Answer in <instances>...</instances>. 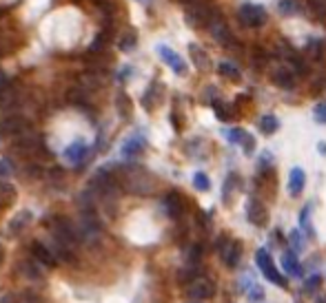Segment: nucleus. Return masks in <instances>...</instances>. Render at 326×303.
<instances>
[{"instance_id": "1", "label": "nucleus", "mask_w": 326, "mask_h": 303, "mask_svg": "<svg viewBox=\"0 0 326 303\" xmlns=\"http://www.w3.org/2000/svg\"><path fill=\"white\" fill-rule=\"evenodd\" d=\"M209 29H211V33H213V38L218 40V44H222L224 49H235V38H233V33H231V29L229 25H226V20H224V16L220 14V9H213V14H211V18H209Z\"/></svg>"}, {"instance_id": "2", "label": "nucleus", "mask_w": 326, "mask_h": 303, "mask_svg": "<svg viewBox=\"0 0 326 303\" xmlns=\"http://www.w3.org/2000/svg\"><path fill=\"white\" fill-rule=\"evenodd\" d=\"M213 9L215 7H211V5L205 3V0H191V3H186L184 18L191 27H207Z\"/></svg>"}, {"instance_id": "3", "label": "nucleus", "mask_w": 326, "mask_h": 303, "mask_svg": "<svg viewBox=\"0 0 326 303\" xmlns=\"http://www.w3.org/2000/svg\"><path fill=\"white\" fill-rule=\"evenodd\" d=\"M255 264H258V268L262 270V275H264L266 279H269L271 283L279 285V288H287V279H284L279 272L275 270V264H273V257L269 255V250L266 248H260L258 252H255Z\"/></svg>"}, {"instance_id": "4", "label": "nucleus", "mask_w": 326, "mask_h": 303, "mask_svg": "<svg viewBox=\"0 0 326 303\" xmlns=\"http://www.w3.org/2000/svg\"><path fill=\"white\" fill-rule=\"evenodd\" d=\"M237 18H240V25L249 27V29H258L264 25L266 20V9L262 5H251L244 3L240 9H237Z\"/></svg>"}, {"instance_id": "5", "label": "nucleus", "mask_w": 326, "mask_h": 303, "mask_svg": "<svg viewBox=\"0 0 326 303\" xmlns=\"http://www.w3.org/2000/svg\"><path fill=\"white\" fill-rule=\"evenodd\" d=\"M54 239L58 241H65L69 246H75L80 241V232L73 228V224L67 217H56L54 219Z\"/></svg>"}, {"instance_id": "6", "label": "nucleus", "mask_w": 326, "mask_h": 303, "mask_svg": "<svg viewBox=\"0 0 326 303\" xmlns=\"http://www.w3.org/2000/svg\"><path fill=\"white\" fill-rule=\"evenodd\" d=\"M215 294V283L211 281V279H193L189 285V296L193 301H205V299H211V296Z\"/></svg>"}, {"instance_id": "7", "label": "nucleus", "mask_w": 326, "mask_h": 303, "mask_svg": "<svg viewBox=\"0 0 326 303\" xmlns=\"http://www.w3.org/2000/svg\"><path fill=\"white\" fill-rule=\"evenodd\" d=\"M29 131V124L25 118L20 115H7V118L0 120V135H20V133Z\"/></svg>"}, {"instance_id": "8", "label": "nucleus", "mask_w": 326, "mask_h": 303, "mask_svg": "<svg viewBox=\"0 0 326 303\" xmlns=\"http://www.w3.org/2000/svg\"><path fill=\"white\" fill-rule=\"evenodd\" d=\"M14 146L22 155H31V153H36L43 144H40V139H38L36 133L25 131V133H20V135H16V144H14Z\"/></svg>"}, {"instance_id": "9", "label": "nucleus", "mask_w": 326, "mask_h": 303, "mask_svg": "<svg viewBox=\"0 0 326 303\" xmlns=\"http://www.w3.org/2000/svg\"><path fill=\"white\" fill-rule=\"evenodd\" d=\"M162 206H165V213L171 219H180L182 217V213H184V199H182V195L180 193H176V190H171V193L165 195Z\"/></svg>"}, {"instance_id": "10", "label": "nucleus", "mask_w": 326, "mask_h": 303, "mask_svg": "<svg viewBox=\"0 0 326 303\" xmlns=\"http://www.w3.org/2000/svg\"><path fill=\"white\" fill-rule=\"evenodd\" d=\"M31 255H33V261L40 266H45V268H54L58 264V259H56V255L51 252L49 248L45 246V243H40V241H33L31 243Z\"/></svg>"}, {"instance_id": "11", "label": "nucleus", "mask_w": 326, "mask_h": 303, "mask_svg": "<svg viewBox=\"0 0 326 303\" xmlns=\"http://www.w3.org/2000/svg\"><path fill=\"white\" fill-rule=\"evenodd\" d=\"M158 54H160V58H162V60H165L167 65L171 67V69H173V71H176V73H180V75H182V73L186 71V65H184V60H182V58H180V56H178V54H176V51H173V49H169L167 44H160V46H158Z\"/></svg>"}, {"instance_id": "12", "label": "nucleus", "mask_w": 326, "mask_h": 303, "mask_svg": "<svg viewBox=\"0 0 326 303\" xmlns=\"http://www.w3.org/2000/svg\"><path fill=\"white\" fill-rule=\"evenodd\" d=\"M87 153H89V148H87V144L83 142V139H78V142H73V144H69L67 150H65V160L69 162V164H75V166H80L85 162V157Z\"/></svg>"}, {"instance_id": "13", "label": "nucleus", "mask_w": 326, "mask_h": 303, "mask_svg": "<svg viewBox=\"0 0 326 303\" xmlns=\"http://www.w3.org/2000/svg\"><path fill=\"white\" fill-rule=\"evenodd\" d=\"M222 259H224V264L226 268H237V264H240V259H242V243L237 241V239H231L229 241V246L224 248V252H222Z\"/></svg>"}, {"instance_id": "14", "label": "nucleus", "mask_w": 326, "mask_h": 303, "mask_svg": "<svg viewBox=\"0 0 326 303\" xmlns=\"http://www.w3.org/2000/svg\"><path fill=\"white\" fill-rule=\"evenodd\" d=\"M247 215H249V221L255 226H264L266 219H269V215H266V208L262 206L258 199H251L247 206Z\"/></svg>"}, {"instance_id": "15", "label": "nucleus", "mask_w": 326, "mask_h": 303, "mask_svg": "<svg viewBox=\"0 0 326 303\" xmlns=\"http://www.w3.org/2000/svg\"><path fill=\"white\" fill-rule=\"evenodd\" d=\"M273 82H275L277 86H282V89H293L295 86V75H293V71L291 69H287V67H282V69H275L273 71Z\"/></svg>"}, {"instance_id": "16", "label": "nucleus", "mask_w": 326, "mask_h": 303, "mask_svg": "<svg viewBox=\"0 0 326 303\" xmlns=\"http://www.w3.org/2000/svg\"><path fill=\"white\" fill-rule=\"evenodd\" d=\"M304 184H306V175L302 168H293L291 171V177H289V193L291 195H300L304 190Z\"/></svg>"}, {"instance_id": "17", "label": "nucleus", "mask_w": 326, "mask_h": 303, "mask_svg": "<svg viewBox=\"0 0 326 303\" xmlns=\"http://www.w3.org/2000/svg\"><path fill=\"white\" fill-rule=\"evenodd\" d=\"M189 54H191V60H193V65H195L197 71H207V69H209L207 51L202 49V46H197V44H189Z\"/></svg>"}, {"instance_id": "18", "label": "nucleus", "mask_w": 326, "mask_h": 303, "mask_svg": "<svg viewBox=\"0 0 326 303\" xmlns=\"http://www.w3.org/2000/svg\"><path fill=\"white\" fill-rule=\"evenodd\" d=\"M144 137H140V135H133V137H129L125 142V146H122V155L125 157H136L138 153H142L144 150Z\"/></svg>"}, {"instance_id": "19", "label": "nucleus", "mask_w": 326, "mask_h": 303, "mask_svg": "<svg viewBox=\"0 0 326 303\" xmlns=\"http://www.w3.org/2000/svg\"><path fill=\"white\" fill-rule=\"evenodd\" d=\"M287 60L291 62V71H293V75H302V78H304V75L308 73V67H306L304 58L298 56L293 49H291L289 54H287Z\"/></svg>"}, {"instance_id": "20", "label": "nucleus", "mask_w": 326, "mask_h": 303, "mask_svg": "<svg viewBox=\"0 0 326 303\" xmlns=\"http://www.w3.org/2000/svg\"><path fill=\"white\" fill-rule=\"evenodd\" d=\"M218 71H220V75H224L226 80H231V82H240V69L233 65V62H220Z\"/></svg>"}, {"instance_id": "21", "label": "nucleus", "mask_w": 326, "mask_h": 303, "mask_svg": "<svg viewBox=\"0 0 326 303\" xmlns=\"http://www.w3.org/2000/svg\"><path fill=\"white\" fill-rule=\"evenodd\" d=\"M213 109H215V118L222 120V122H229V120H233V115H235V113H233L231 104H224L220 97L213 102Z\"/></svg>"}, {"instance_id": "22", "label": "nucleus", "mask_w": 326, "mask_h": 303, "mask_svg": "<svg viewBox=\"0 0 326 303\" xmlns=\"http://www.w3.org/2000/svg\"><path fill=\"white\" fill-rule=\"evenodd\" d=\"M282 264H284V270L289 275H302V266L298 264V255L295 252H287L282 257Z\"/></svg>"}, {"instance_id": "23", "label": "nucleus", "mask_w": 326, "mask_h": 303, "mask_svg": "<svg viewBox=\"0 0 326 303\" xmlns=\"http://www.w3.org/2000/svg\"><path fill=\"white\" fill-rule=\"evenodd\" d=\"M266 62H269V54H266L262 46H253L251 49V65L255 69H264Z\"/></svg>"}, {"instance_id": "24", "label": "nucleus", "mask_w": 326, "mask_h": 303, "mask_svg": "<svg viewBox=\"0 0 326 303\" xmlns=\"http://www.w3.org/2000/svg\"><path fill=\"white\" fill-rule=\"evenodd\" d=\"M306 51L311 54L313 58H315L317 62H322L324 60V42L322 40H317V38H311L306 42Z\"/></svg>"}, {"instance_id": "25", "label": "nucleus", "mask_w": 326, "mask_h": 303, "mask_svg": "<svg viewBox=\"0 0 326 303\" xmlns=\"http://www.w3.org/2000/svg\"><path fill=\"white\" fill-rule=\"evenodd\" d=\"M277 118H273V115H262L260 118V131L264 133V135H273V133L277 131Z\"/></svg>"}, {"instance_id": "26", "label": "nucleus", "mask_w": 326, "mask_h": 303, "mask_svg": "<svg viewBox=\"0 0 326 303\" xmlns=\"http://www.w3.org/2000/svg\"><path fill=\"white\" fill-rule=\"evenodd\" d=\"M87 97H89V91H87V89H80V86H75V89H69V102H71V104L85 107Z\"/></svg>"}, {"instance_id": "27", "label": "nucleus", "mask_w": 326, "mask_h": 303, "mask_svg": "<svg viewBox=\"0 0 326 303\" xmlns=\"http://www.w3.org/2000/svg\"><path fill=\"white\" fill-rule=\"evenodd\" d=\"M235 186H237V175L229 173V177H226V182H224V188H222V199L226 204L231 201V195H233V190H235Z\"/></svg>"}, {"instance_id": "28", "label": "nucleus", "mask_w": 326, "mask_h": 303, "mask_svg": "<svg viewBox=\"0 0 326 303\" xmlns=\"http://www.w3.org/2000/svg\"><path fill=\"white\" fill-rule=\"evenodd\" d=\"M22 272L31 279V281H38V279H43V270L38 268V264L36 261H25L22 264Z\"/></svg>"}, {"instance_id": "29", "label": "nucleus", "mask_w": 326, "mask_h": 303, "mask_svg": "<svg viewBox=\"0 0 326 303\" xmlns=\"http://www.w3.org/2000/svg\"><path fill=\"white\" fill-rule=\"evenodd\" d=\"M308 9L319 20H326V0H308Z\"/></svg>"}, {"instance_id": "30", "label": "nucleus", "mask_w": 326, "mask_h": 303, "mask_svg": "<svg viewBox=\"0 0 326 303\" xmlns=\"http://www.w3.org/2000/svg\"><path fill=\"white\" fill-rule=\"evenodd\" d=\"M136 31L133 29H129V31H125L122 33V38H120V49L122 51H131L133 46H136Z\"/></svg>"}, {"instance_id": "31", "label": "nucleus", "mask_w": 326, "mask_h": 303, "mask_svg": "<svg viewBox=\"0 0 326 303\" xmlns=\"http://www.w3.org/2000/svg\"><path fill=\"white\" fill-rule=\"evenodd\" d=\"M289 246H291V252H295V255L302 252V248H304V246H302V235H300V230H293V232L289 235Z\"/></svg>"}, {"instance_id": "32", "label": "nucleus", "mask_w": 326, "mask_h": 303, "mask_svg": "<svg viewBox=\"0 0 326 303\" xmlns=\"http://www.w3.org/2000/svg\"><path fill=\"white\" fill-rule=\"evenodd\" d=\"M155 89H158V82H155V84H151V86H149V91L144 93V97H142V104H144V109H153V104H155V97H158V93H155Z\"/></svg>"}, {"instance_id": "33", "label": "nucleus", "mask_w": 326, "mask_h": 303, "mask_svg": "<svg viewBox=\"0 0 326 303\" xmlns=\"http://www.w3.org/2000/svg\"><path fill=\"white\" fill-rule=\"evenodd\" d=\"M326 89V73H319L313 78V84H311V93L313 95H319Z\"/></svg>"}, {"instance_id": "34", "label": "nucleus", "mask_w": 326, "mask_h": 303, "mask_svg": "<svg viewBox=\"0 0 326 303\" xmlns=\"http://www.w3.org/2000/svg\"><path fill=\"white\" fill-rule=\"evenodd\" d=\"M118 109H120L122 118H129V113H131V100L125 95V93H120V95H118Z\"/></svg>"}, {"instance_id": "35", "label": "nucleus", "mask_w": 326, "mask_h": 303, "mask_svg": "<svg viewBox=\"0 0 326 303\" xmlns=\"http://www.w3.org/2000/svg\"><path fill=\"white\" fill-rule=\"evenodd\" d=\"M193 186L197 190H209L211 188V182H209V177L205 173H195L193 175Z\"/></svg>"}, {"instance_id": "36", "label": "nucleus", "mask_w": 326, "mask_h": 303, "mask_svg": "<svg viewBox=\"0 0 326 303\" xmlns=\"http://www.w3.org/2000/svg\"><path fill=\"white\" fill-rule=\"evenodd\" d=\"M29 219H31V215H29L27 211L22 213V215H18V217H16L14 221H11V232H18V230H22V226H25Z\"/></svg>"}, {"instance_id": "37", "label": "nucleus", "mask_w": 326, "mask_h": 303, "mask_svg": "<svg viewBox=\"0 0 326 303\" xmlns=\"http://www.w3.org/2000/svg\"><path fill=\"white\" fill-rule=\"evenodd\" d=\"M14 195H16L14 186L7 184V182H3V184H0V199H3V197H5V201H11V199H14Z\"/></svg>"}, {"instance_id": "38", "label": "nucleus", "mask_w": 326, "mask_h": 303, "mask_svg": "<svg viewBox=\"0 0 326 303\" xmlns=\"http://www.w3.org/2000/svg\"><path fill=\"white\" fill-rule=\"evenodd\" d=\"M240 144L244 146V153L247 155H251L253 153V146H255V139H253V135H249L247 131H244V135H242V139H240Z\"/></svg>"}, {"instance_id": "39", "label": "nucleus", "mask_w": 326, "mask_h": 303, "mask_svg": "<svg viewBox=\"0 0 326 303\" xmlns=\"http://www.w3.org/2000/svg\"><path fill=\"white\" fill-rule=\"evenodd\" d=\"M277 9L282 11V14H295V11H298V5H295L293 0H279Z\"/></svg>"}, {"instance_id": "40", "label": "nucleus", "mask_w": 326, "mask_h": 303, "mask_svg": "<svg viewBox=\"0 0 326 303\" xmlns=\"http://www.w3.org/2000/svg\"><path fill=\"white\" fill-rule=\"evenodd\" d=\"M319 285H322V277L319 275H311V277H306V283H304V290H317Z\"/></svg>"}, {"instance_id": "41", "label": "nucleus", "mask_w": 326, "mask_h": 303, "mask_svg": "<svg viewBox=\"0 0 326 303\" xmlns=\"http://www.w3.org/2000/svg\"><path fill=\"white\" fill-rule=\"evenodd\" d=\"M313 115H315V120L319 124H326V102H319L315 111H313Z\"/></svg>"}, {"instance_id": "42", "label": "nucleus", "mask_w": 326, "mask_h": 303, "mask_svg": "<svg viewBox=\"0 0 326 303\" xmlns=\"http://www.w3.org/2000/svg\"><path fill=\"white\" fill-rule=\"evenodd\" d=\"M249 299H251V303H258L264 299V290L260 288V285H253L251 288V292H249Z\"/></svg>"}, {"instance_id": "43", "label": "nucleus", "mask_w": 326, "mask_h": 303, "mask_svg": "<svg viewBox=\"0 0 326 303\" xmlns=\"http://www.w3.org/2000/svg\"><path fill=\"white\" fill-rule=\"evenodd\" d=\"M11 175V164L7 160H0V179H7Z\"/></svg>"}, {"instance_id": "44", "label": "nucleus", "mask_w": 326, "mask_h": 303, "mask_svg": "<svg viewBox=\"0 0 326 303\" xmlns=\"http://www.w3.org/2000/svg\"><path fill=\"white\" fill-rule=\"evenodd\" d=\"M218 100V89L215 86H209V89H205V102H215Z\"/></svg>"}, {"instance_id": "45", "label": "nucleus", "mask_w": 326, "mask_h": 303, "mask_svg": "<svg viewBox=\"0 0 326 303\" xmlns=\"http://www.w3.org/2000/svg\"><path fill=\"white\" fill-rule=\"evenodd\" d=\"M11 89V82H9V78L5 73H0V93H5V91H9Z\"/></svg>"}, {"instance_id": "46", "label": "nucleus", "mask_w": 326, "mask_h": 303, "mask_svg": "<svg viewBox=\"0 0 326 303\" xmlns=\"http://www.w3.org/2000/svg\"><path fill=\"white\" fill-rule=\"evenodd\" d=\"M271 166V153H262V164L260 168H269Z\"/></svg>"}, {"instance_id": "47", "label": "nucleus", "mask_w": 326, "mask_h": 303, "mask_svg": "<svg viewBox=\"0 0 326 303\" xmlns=\"http://www.w3.org/2000/svg\"><path fill=\"white\" fill-rule=\"evenodd\" d=\"M0 303H18V299L14 294H5V296H0Z\"/></svg>"}, {"instance_id": "48", "label": "nucleus", "mask_w": 326, "mask_h": 303, "mask_svg": "<svg viewBox=\"0 0 326 303\" xmlns=\"http://www.w3.org/2000/svg\"><path fill=\"white\" fill-rule=\"evenodd\" d=\"M319 153L326 155V144H324V142H319Z\"/></svg>"}, {"instance_id": "49", "label": "nucleus", "mask_w": 326, "mask_h": 303, "mask_svg": "<svg viewBox=\"0 0 326 303\" xmlns=\"http://www.w3.org/2000/svg\"><path fill=\"white\" fill-rule=\"evenodd\" d=\"M0 261H3V246H0Z\"/></svg>"}, {"instance_id": "50", "label": "nucleus", "mask_w": 326, "mask_h": 303, "mask_svg": "<svg viewBox=\"0 0 326 303\" xmlns=\"http://www.w3.org/2000/svg\"><path fill=\"white\" fill-rule=\"evenodd\" d=\"M191 303H200V301H191Z\"/></svg>"}, {"instance_id": "51", "label": "nucleus", "mask_w": 326, "mask_h": 303, "mask_svg": "<svg viewBox=\"0 0 326 303\" xmlns=\"http://www.w3.org/2000/svg\"><path fill=\"white\" fill-rule=\"evenodd\" d=\"M184 3H191V0H184Z\"/></svg>"}, {"instance_id": "52", "label": "nucleus", "mask_w": 326, "mask_h": 303, "mask_svg": "<svg viewBox=\"0 0 326 303\" xmlns=\"http://www.w3.org/2000/svg\"><path fill=\"white\" fill-rule=\"evenodd\" d=\"M298 303H302V301H298Z\"/></svg>"}]
</instances>
